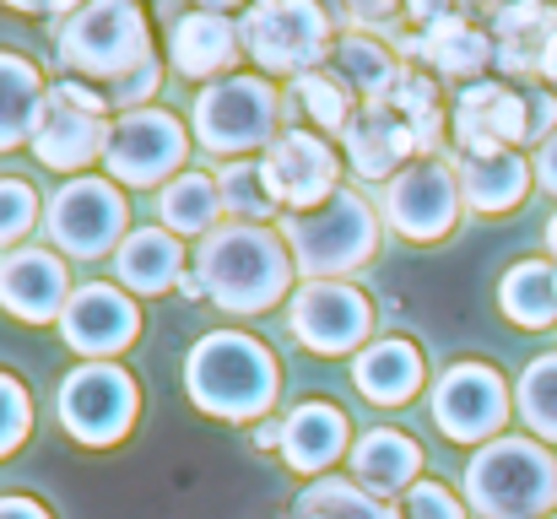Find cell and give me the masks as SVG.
<instances>
[{
    "label": "cell",
    "instance_id": "obj_35",
    "mask_svg": "<svg viewBox=\"0 0 557 519\" xmlns=\"http://www.w3.org/2000/svg\"><path fill=\"white\" fill-rule=\"evenodd\" d=\"M298 103H304V114L320 125V131H347V120H352V98H347V87L336 82V76H320V71H309V76H298Z\"/></svg>",
    "mask_w": 557,
    "mask_h": 519
},
{
    "label": "cell",
    "instance_id": "obj_48",
    "mask_svg": "<svg viewBox=\"0 0 557 519\" xmlns=\"http://www.w3.org/2000/svg\"><path fill=\"white\" fill-rule=\"evenodd\" d=\"M547 249H553V255H557V217H553V222H547Z\"/></svg>",
    "mask_w": 557,
    "mask_h": 519
},
{
    "label": "cell",
    "instance_id": "obj_43",
    "mask_svg": "<svg viewBox=\"0 0 557 519\" xmlns=\"http://www.w3.org/2000/svg\"><path fill=\"white\" fill-rule=\"evenodd\" d=\"M0 519H49V515L33 498H0Z\"/></svg>",
    "mask_w": 557,
    "mask_h": 519
},
{
    "label": "cell",
    "instance_id": "obj_25",
    "mask_svg": "<svg viewBox=\"0 0 557 519\" xmlns=\"http://www.w3.org/2000/svg\"><path fill=\"white\" fill-rule=\"evenodd\" d=\"M352 373H358V390L369 395L373 406H400L422 384V351L411 342H400V336H389V342L363 346Z\"/></svg>",
    "mask_w": 557,
    "mask_h": 519
},
{
    "label": "cell",
    "instance_id": "obj_46",
    "mask_svg": "<svg viewBox=\"0 0 557 519\" xmlns=\"http://www.w3.org/2000/svg\"><path fill=\"white\" fill-rule=\"evenodd\" d=\"M200 5H206V11H233L238 0H200Z\"/></svg>",
    "mask_w": 557,
    "mask_h": 519
},
{
    "label": "cell",
    "instance_id": "obj_16",
    "mask_svg": "<svg viewBox=\"0 0 557 519\" xmlns=\"http://www.w3.org/2000/svg\"><path fill=\"white\" fill-rule=\"evenodd\" d=\"M136 331H141L136 304H131L120 287H103V282L76 287L71 304H65V314H60V336H65V346H76V351L92 357V362H103V357H114L120 346H131Z\"/></svg>",
    "mask_w": 557,
    "mask_h": 519
},
{
    "label": "cell",
    "instance_id": "obj_3",
    "mask_svg": "<svg viewBox=\"0 0 557 519\" xmlns=\"http://www.w3.org/2000/svg\"><path fill=\"white\" fill-rule=\"evenodd\" d=\"M185 384L189 400L206 417H227V422H249L260 411H271L276 400V357L255 336L238 331H211L200 336L185 362Z\"/></svg>",
    "mask_w": 557,
    "mask_h": 519
},
{
    "label": "cell",
    "instance_id": "obj_47",
    "mask_svg": "<svg viewBox=\"0 0 557 519\" xmlns=\"http://www.w3.org/2000/svg\"><path fill=\"white\" fill-rule=\"evenodd\" d=\"M547 82H557V44H553V54H547V71H542Z\"/></svg>",
    "mask_w": 557,
    "mask_h": 519
},
{
    "label": "cell",
    "instance_id": "obj_37",
    "mask_svg": "<svg viewBox=\"0 0 557 519\" xmlns=\"http://www.w3.org/2000/svg\"><path fill=\"white\" fill-rule=\"evenodd\" d=\"M27 422H33V406H27V390L0 373V455H11L22 438H27Z\"/></svg>",
    "mask_w": 557,
    "mask_h": 519
},
{
    "label": "cell",
    "instance_id": "obj_33",
    "mask_svg": "<svg viewBox=\"0 0 557 519\" xmlns=\"http://www.w3.org/2000/svg\"><path fill=\"white\" fill-rule=\"evenodd\" d=\"M216 189H222V211H238L249 222H260V217L276 211V195H271L260 163H227V169L216 173Z\"/></svg>",
    "mask_w": 557,
    "mask_h": 519
},
{
    "label": "cell",
    "instance_id": "obj_24",
    "mask_svg": "<svg viewBox=\"0 0 557 519\" xmlns=\"http://www.w3.org/2000/svg\"><path fill=\"white\" fill-rule=\"evenodd\" d=\"M169 54L185 76H222L238 54V27L222 11H189V16L174 22Z\"/></svg>",
    "mask_w": 557,
    "mask_h": 519
},
{
    "label": "cell",
    "instance_id": "obj_28",
    "mask_svg": "<svg viewBox=\"0 0 557 519\" xmlns=\"http://www.w3.org/2000/svg\"><path fill=\"white\" fill-rule=\"evenodd\" d=\"M44 82L22 54H0V152L33 141L38 114H44Z\"/></svg>",
    "mask_w": 557,
    "mask_h": 519
},
{
    "label": "cell",
    "instance_id": "obj_14",
    "mask_svg": "<svg viewBox=\"0 0 557 519\" xmlns=\"http://www.w3.org/2000/svg\"><path fill=\"white\" fill-rule=\"evenodd\" d=\"M265 184L276 195V206H293V211H309L320 200H331L342 184H336V152L314 136V131H282L271 147H265Z\"/></svg>",
    "mask_w": 557,
    "mask_h": 519
},
{
    "label": "cell",
    "instance_id": "obj_17",
    "mask_svg": "<svg viewBox=\"0 0 557 519\" xmlns=\"http://www.w3.org/2000/svg\"><path fill=\"white\" fill-rule=\"evenodd\" d=\"M0 304H5V314H16V320H27V325L60 320L65 304H71L65 265H60L49 249L0 255Z\"/></svg>",
    "mask_w": 557,
    "mask_h": 519
},
{
    "label": "cell",
    "instance_id": "obj_1",
    "mask_svg": "<svg viewBox=\"0 0 557 519\" xmlns=\"http://www.w3.org/2000/svg\"><path fill=\"white\" fill-rule=\"evenodd\" d=\"M60 60L92 87L103 82V98L125 103V114L158 87L152 33L136 0H87L82 11H71L60 22Z\"/></svg>",
    "mask_w": 557,
    "mask_h": 519
},
{
    "label": "cell",
    "instance_id": "obj_40",
    "mask_svg": "<svg viewBox=\"0 0 557 519\" xmlns=\"http://www.w3.org/2000/svg\"><path fill=\"white\" fill-rule=\"evenodd\" d=\"M444 16H455L449 0H406V22H411V33H428V27L444 22Z\"/></svg>",
    "mask_w": 557,
    "mask_h": 519
},
{
    "label": "cell",
    "instance_id": "obj_13",
    "mask_svg": "<svg viewBox=\"0 0 557 519\" xmlns=\"http://www.w3.org/2000/svg\"><path fill=\"white\" fill-rule=\"evenodd\" d=\"M293 336L320 351V357H336V351H352V346L369 336V298L347 282H309L298 298H293Z\"/></svg>",
    "mask_w": 557,
    "mask_h": 519
},
{
    "label": "cell",
    "instance_id": "obj_50",
    "mask_svg": "<svg viewBox=\"0 0 557 519\" xmlns=\"http://www.w3.org/2000/svg\"><path fill=\"white\" fill-rule=\"evenodd\" d=\"M553 519H557V515H553Z\"/></svg>",
    "mask_w": 557,
    "mask_h": 519
},
{
    "label": "cell",
    "instance_id": "obj_20",
    "mask_svg": "<svg viewBox=\"0 0 557 519\" xmlns=\"http://www.w3.org/2000/svg\"><path fill=\"white\" fill-rule=\"evenodd\" d=\"M400 49L417 54V60H428L449 82H476L487 71V60H493V38L476 22H466V16H444L428 33H406Z\"/></svg>",
    "mask_w": 557,
    "mask_h": 519
},
{
    "label": "cell",
    "instance_id": "obj_18",
    "mask_svg": "<svg viewBox=\"0 0 557 519\" xmlns=\"http://www.w3.org/2000/svg\"><path fill=\"white\" fill-rule=\"evenodd\" d=\"M342 152L358 169V178H395V169H406V158L417 152V131L389 109V98H373L363 109H352L347 131H342Z\"/></svg>",
    "mask_w": 557,
    "mask_h": 519
},
{
    "label": "cell",
    "instance_id": "obj_38",
    "mask_svg": "<svg viewBox=\"0 0 557 519\" xmlns=\"http://www.w3.org/2000/svg\"><path fill=\"white\" fill-rule=\"evenodd\" d=\"M400 519H466V515L438 482H417L406 493V504H400Z\"/></svg>",
    "mask_w": 557,
    "mask_h": 519
},
{
    "label": "cell",
    "instance_id": "obj_6",
    "mask_svg": "<svg viewBox=\"0 0 557 519\" xmlns=\"http://www.w3.org/2000/svg\"><path fill=\"white\" fill-rule=\"evenodd\" d=\"M238 38L271 76H309L336 49L320 0H255Z\"/></svg>",
    "mask_w": 557,
    "mask_h": 519
},
{
    "label": "cell",
    "instance_id": "obj_34",
    "mask_svg": "<svg viewBox=\"0 0 557 519\" xmlns=\"http://www.w3.org/2000/svg\"><path fill=\"white\" fill-rule=\"evenodd\" d=\"M520 417L557 444V351L553 357H536L520 379Z\"/></svg>",
    "mask_w": 557,
    "mask_h": 519
},
{
    "label": "cell",
    "instance_id": "obj_11",
    "mask_svg": "<svg viewBox=\"0 0 557 519\" xmlns=\"http://www.w3.org/2000/svg\"><path fill=\"white\" fill-rule=\"evenodd\" d=\"M460 178L438 158H417L384 184V217L406 238H444L460 217Z\"/></svg>",
    "mask_w": 557,
    "mask_h": 519
},
{
    "label": "cell",
    "instance_id": "obj_26",
    "mask_svg": "<svg viewBox=\"0 0 557 519\" xmlns=\"http://www.w3.org/2000/svg\"><path fill=\"white\" fill-rule=\"evenodd\" d=\"M180 265H185V249H180V238L169 227H141L114 255V271H120V282L131 293H163V287H174L180 282Z\"/></svg>",
    "mask_w": 557,
    "mask_h": 519
},
{
    "label": "cell",
    "instance_id": "obj_4",
    "mask_svg": "<svg viewBox=\"0 0 557 519\" xmlns=\"http://www.w3.org/2000/svg\"><path fill=\"white\" fill-rule=\"evenodd\" d=\"M282 244L309 282H336V276L358 271L363 260H373L379 222H373V206L358 189H336L331 200L293 211L282 222Z\"/></svg>",
    "mask_w": 557,
    "mask_h": 519
},
{
    "label": "cell",
    "instance_id": "obj_21",
    "mask_svg": "<svg viewBox=\"0 0 557 519\" xmlns=\"http://www.w3.org/2000/svg\"><path fill=\"white\" fill-rule=\"evenodd\" d=\"M553 44H557V5H547V0L493 22V65L504 76H542Z\"/></svg>",
    "mask_w": 557,
    "mask_h": 519
},
{
    "label": "cell",
    "instance_id": "obj_30",
    "mask_svg": "<svg viewBox=\"0 0 557 519\" xmlns=\"http://www.w3.org/2000/svg\"><path fill=\"white\" fill-rule=\"evenodd\" d=\"M498 304H504V314H509L515 325H525V331L553 325L557 320V265H547V260L515 265V271L504 276V287H498Z\"/></svg>",
    "mask_w": 557,
    "mask_h": 519
},
{
    "label": "cell",
    "instance_id": "obj_22",
    "mask_svg": "<svg viewBox=\"0 0 557 519\" xmlns=\"http://www.w3.org/2000/svg\"><path fill=\"white\" fill-rule=\"evenodd\" d=\"M417 471H422V449L395 433V428H373L352 444V482L373 493V498H395V493H411L417 487Z\"/></svg>",
    "mask_w": 557,
    "mask_h": 519
},
{
    "label": "cell",
    "instance_id": "obj_44",
    "mask_svg": "<svg viewBox=\"0 0 557 519\" xmlns=\"http://www.w3.org/2000/svg\"><path fill=\"white\" fill-rule=\"evenodd\" d=\"M476 11H487V22H498V16H509V11H525V5H536V0H471Z\"/></svg>",
    "mask_w": 557,
    "mask_h": 519
},
{
    "label": "cell",
    "instance_id": "obj_42",
    "mask_svg": "<svg viewBox=\"0 0 557 519\" xmlns=\"http://www.w3.org/2000/svg\"><path fill=\"white\" fill-rule=\"evenodd\" d=\"M536 178H542V189H553V195H557V131H553V141H542V158H536Z\"/></svg>",
    "mask_w": 557,
    "mask_h": 519
},
{
    "label": "cell",
    "instance_id": "obj_15",
    "mask_svg": "<svg viewBox=\"0 0 557 519\" xmlns=\"http://www.w3.org/2000/svg\"><path fill=\"white\" fill-rule=\"evenodd\" d=\"M520 141H531V131H525V92H509L498 82H471L455 98V147H460V158L515 152Z\"/></svg>",
    "mask_w": 557,
    "mask_h": 519
},
{
    "label": "cell",
    "instance_id": "obj_2",
    "mask_svg": "<svg viewBox=\"0 0 557 519\" xmlns=\"http://www.w3.org/2000/svg\"><path fill=\"white\" fill-rule=\"evenodd\" d=\"M195 276H200L206 298L222 304L227 314H260V309H271L287 293L293 255L260 222H227V227L200 238Z\"/></svg>",
    "mask_w": 557,
    "mask_h": 519
},
{
    "label": "cell",
    "instance_id": "obj_27",
    "mask_svg": "<svg viewBox=\"0 0 557 519\" xmlns=\"http://www.w3.org/2000/svg\"><path fill=\"white\" fill-rule=\"evenodd\" d=\"M525 184H531V169H525V158H520V152L460 158V195H466V206H471V211H482V217H498V211L520 206Z\"/></svg>",
    "mask_w": 557,
    "mask_h": 519
},
{
    "label": "cell",
    "instance_id": "obj_32",
    "mask_svg": "<svg viewBox=\"0 0 557 519\" xmlns=\"http://www.w3.org/2000/svg\"><path fill=\"white\" fill-rule=\"evenodd\" d=\"M298 519H400V515H389L384 498L363 493L358 482L314 477V487H304V498H298Z\"/></svg>",
    "mask_w": 557,
    "mask_h": 519
},
{
    "label": "cell",
    "instance_id": "obj_19",
    "mask_svg": "<svg viewBox=\"0 0 557 519\" xmlns=\"http://www.w3.org/2000/svg\"><path fill=\"white\" fill-rule=\"evenodd\" d=\"M103 147H109L103 114H87V109H76V103H65V98L49 92V103L38 114V131H33L38 163L44 169H60V173H76V169H87Z\"/></svg>",
    "mask_w": 557,
    "mask_h": 519
},
{
    "label": "cell",
    "instance_id": "obj_29",
    "mask_svg": "<svg viewBox=\"0 0 557 519\" xmlns=\"http://www.w3.org/2000/svg\"><path fill=\"white\" fill-rule=\"evenodd\" d=\"M331 65H336V82H342V87H358V92H363V103L389 98V87L400 82V65L389 60V49H384L379 38H369V33L336 38Z\"/></svg>",
    "mask_w": 557,
    "mask_h": 519
},
{
    "label": "cell",
    "instance_id": "obj_9",
    "mask_svg": "<svg viewBox=\"0 0 557 519\" xmlns=\"http://www.w3.org/2000/svg\"><path fill=\"white\" fill-rule=\"evenodd\" d=\"M189 141L185 125L163 109H131L120 114V125H109V147H103V169L114 173L120 184H163L169 173L185 163Z\"/></svg>",
    "mask_w": 557,
    "mask_h": 519
},
{
    "label": "cell",
    "instance_id": "obj_49",
    "mask_svg": "<svg viewBox=\"0 0 557 519\" xmlns=\"http://www.w3.org/2000/svg\"><path fill=\"white\" fill-rule=\"evenodd\" d=\"M384 5H395V0H373V11H384ZM400 5H406V0H400Z\"/></svg>",
    "mask_w": 557,
    "mask_h": 519
},
{
    "label": "cell",
    "instance_id": "obj_8",
    "mask_svg": "<svg viewBox=\"0 0 557 519\" xmlns=\"http://www.w3.org/2000/svg\"><path fill=\"white\" fill-rule=\"evenodd\" d=\"M60 422L76 444H120L136 422V379L120 362H82L60 384Z\"/></svg>",
    "mask_w": 557,
    "mask_h": 519
},
{
    "label": "cell",
    "instance_id": "obj_5",
    "mask_svg": "<svg viewBox=\"0 0 557 519\" xmlns=\"http://www.w3.org/2000/svg\"><path fill=\"white\" fill-rule=\"evenodd\" d=\"M466 498L482 519H542L557 504L553 455L531 438H493L466 466Z\"/></svg>",
    "mask_w": 557,
    "mask_h": 519
},
{
    "label": "cell",
    "instance_id": "obj_39",
    "mask_svg": "<svg viewBox=\"0 0 557 519\" xmlns=\"http://www.w3.org/2000/svg\"><path fill=\"white\" fill-rule=\"evenodd\" d=\"M553 125H557V98L547 87H531L525 92V131H531V141H553Z\"/></svg>",
    "mask_w": 557,
    "mask_h": 519
},
{
    "label": "cell",
    "instance_id": "obj_7",
    "mask_svg": "<svg viewBox=\"0 0 557 519\" xmlns=\"http://www.w3.org/2000/svg\"><path fill=\"white\" fill-rule=\"evenodd\" d=\"M276 87L260 82V76H227V82H211L200 98H195V141L206 152H249V147H271L282 131H276Z\"/></svg>",
    "mask_w": 557,
    "mask_h": 519
},
{
    "label": "cell",
    "instance_id": "obj_45",
    "mask_svg": "<svg viewBox=\"0 0 557 519\" xmlns=\"http://www.w3.org/2000/svg\"><path fill=\"white\" fill-rule=\"evenodd\" d=\"M255 444H260V449H271V444H282V422H265V428L255 433Z\"/></svg>",
    "mask_w": 557,
    "mask_h": 519
},
{
    "label": "cell",
    "instance_id": "obj_10",
    "mask_svg": "<svg viewBox=\"0 0 557 519\" xmlns=\"http://www.w3.org/2000/svg\"><path fill=\"white\" fill-rule=\"evenodd\" d=\"M120 233H125V200L103 178H71L49 200V238L76 260L109 255L120 244Z\"/></svg>",
    "mask_w": 557,
    "mask_h": 519
},
{
    "label": "cell",
    "instance_id": "obj_12",
    "mask_svg": "<svg viewBox=\"0 0 557 519\" xmlns=\"http://www.w3.org/2000/svg\"><path fill=\"white\" fill-rule=\"evenodd\" d=\"M433 417L455 444H493V433L509 417V390L487 362H455L433 384Z\"/></svg>",
    "mask_w": 557,
    "mask_h": 519
},
{
    "label": "cell",
    "instance_id": "obj_31",
    "mask_svg": "<svg viewBox=\"0 0 557 519\" xmlns=\"http://www.w3.org/2000/svg\"><path fill=\"white\" fill-rule=\"evenodd\" d=\"M163 227L169 233H185V238H206V233H216V217H222V189H216V178H206V173H180V178H169L163 184Z\"/></svg>",
    "mask_w": 557,
    "mask_h": 519
},
{
    "label": "cell",
    "instance_id": "obj_36",
    "mask_svg": "<svg viewBox=\"0 0 557 519\" xmlns=\"http://www.w3.org/2000/svg\"><path fill=\"white\" fill-rule=\"evenodd\" d=\"M33 211H38L33 184H22V178H0V244L22 238V233L33 227Z\"/></svg>",
    "mask_w": 557,
    "mask_h": 519
},
{
    "label": "cell",
    "instance_id": "obj_23",
    "mask_svg": "<svg viewBox=\"0 0 557 519\" xmlns=\"http://www.w3.org/2000/svg\"><path fill=\"white\" fill-rule=\"evenodd\" d=\"M342 449H347V417H342V406H331V400H304V406L282 422V455H287V466L304 471V477L325 471Z\"/></svg>",
    "mask_w": 557,
    "mask_h": 519
},
{
    "label": "cell",
    "instance_id": "obj_41",
    "mask_svg": "<svg viewBox=\"0 0 557 519\" xmlns=\"http://www.w3.org/2000/svg\"><path fill=\"white\" fill-rule=\"evenodd\" d=\"M0 5H16V11H54V16H71V11H82L87 0H0Z\"/></svg>",
    "mask_w": 557,
    "mask_h": 519
}]
</instances>
